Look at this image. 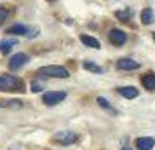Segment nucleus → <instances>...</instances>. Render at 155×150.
I'll list each match as a JSON object with an SVG mask.
<instances>
[{
    "instance_id": "nucleus-1",
    "label": "nucleus",
    "mask_w": 155,
    "mask_h": 150,
    "mask_svg": "<svg viewBox=\"0 0 155 150\" xmlns=\"http://www.w3.org/2000/svg\"><path fill=\"white\" fill-rule=\"evenodd\" d=\"M0 91H5V93H23L25 91V82L21 79L14 77V75L2 73L0 75Z\"/></svg>"
},
{
    "instance_id": "nucleus-2",
    "label": "nucleus",
    "mask_w": 155,
    "mask_h": 150,
    "mask_svg": "<svg viewBox=\"0 0 155 150\" xmlns=\"http://www.w3.org/2000/svg\"><path fill=\"white\" fill-rule=\"evenodd\" d=\"M37 75L38 77H51V79H68L70 72L66 70L64 66H59V65H49V66L38 68Z\"/></svg>"
},
{
    "instance_id": "nucleus-3",
    "label": "nucleus",
    "mask_w": 155,
    "mask_h": 150,
    "mask_svg": "<svg viewBox=\"0 0 155 150\" xmlns=\"http://www.w3.org/2000/svg\"><path fill=\"white\" fill-rule=\"evenodd\" d=\"M51 142L56 143V145H61V147H68V145H73L77 142V135L73 131H59L51 138Z\"/></svg>"
},
{
    "instance_id": "nucleus-4",
    "label": "nucleus",
    "mask_w": 155,
    "mask_h": 150,
    "mask_svg": "<svg viewBox=\"0 0 155 150\" xmlns=\"http://www.w3.org/2000/svg\"><path fill=\"white\" fill-rule=\"evenodd\" d=\"M64 98H66V93L64 91H49V93H45L42 96V101L47 107H54L58 103H61Z\"/></svg>"
},
{
    "instance_id": "nucleus-5",
    "label": "nucleus",
    "mask_w": 155,
    "mask_h": 150,
    "mask_svg": "<svg viewBox=\"0 0 155 150\" xmlns=\"http://www.w3.org/2000/svg\"><path fill=\"white\" fill-rule=\"evenodd\" d=\"M108 38H110V42L115 44V45H124V44L127 42L126 32H122V30H117V28L110 30V33H108Z\"/></svg>"
},
{
    "instance_id": "nucleus-6",
    "label": "nucleus",
    "mask_w": 155,
    "mask_h": 150,
    "mask_svg": "<svg viewBox=\"0 0 155 150\" xmlns=\"http://www.w3.org/2000/svg\"><path fill=\"white\" fill-rule=\"evenodd\" d=\"M26 61H28V56H26L25 52H18V54H14V56L11 58L9 68H11V70H19L21 66L26 65Z\"/></svg>"
},
{
    "instance_id": "nucleus-7",
    "label": "nucleus",
    "mask_w": 155,
    "mask_h": 150,
    "mask_svg": "<svg viewBox=\"0 0 155 150\" xmlns=\"http://www.w3.org/2000/svg\"><path fill=\"white\" fill-rule=\"evenodd\" d=\"M136 148L138 150H153V145H155V140L150 138V136H141V138H136Z\"/></svg>"
},
{
    "instance_id": "nucleus-8",
    "label": "nucleus",
    "mask_w": 155,
    "mask_h": 150,
    "mask_svg": "<svg viewBox=\"0 0 155 150\" xmlns=\"http://www.w3.org/2000/svg\"><path fill=\"white\" fill-rule=\"evenodd\" d=\"M117 66H119L120 70H138L140 68V63L138 61H134V59H131V58H120L119 61H117Z\"/></svg>"
},
{
    "instance_id": "nucleus-9",
    "label": "nucleus",
    "mask_w": 155,
    "mask_h": 150,
    "mask_svg": "<svg viewBox=\"0 0 155 150\" xmlns=\"http://www.w3.org/2000/svg\"><path fill=\"white\" fill-rule=\"evenodd\" d=\"M141 84H143V87L148 89V91H155V73L153 72L145 73V75L141 77Z\"/></svg>"
},
{
    "instance_id": "nucleus-10",
    "label": "nucleus",
    "mask_w": 155,
    "mask_h": 150,
    "mask_svg": "<svg viewBox=\"0 0 155 150\" xmlns=\"http://www.w3.org/2000/svg\"><path fill=\"white\" fill-rule=\"evenodd\" d=\"M119 91V94L120 96H124V98H127V100H133V98H136L138 96V89L136 87H133V86H124V87H119L117 89Z\"/></svg>"
},
{
    "instance_id": "nucleus-11",
    "label": "nucleus",
    "mask_w": 155,
    "mask_h": 150,
    "mask_svg": "<svg viewBox=\"0 0 155 150\" xmlns=\"http://www.w3.org/2000/svg\"><path fill=\"white\" fill-rule=\"evenodd\" d=\"M80 42L87 47H91V49H99V42L91 35H80Z\"/></svg>"
},
{
    "instance_id": "nucleus-12",
    "label": "nucleus",
    "mask_w": 155,
    "mask_h": 150,
    "mask_svg": "<svg viewBox=\"0 0 155 150\" xmlns=\"http://www.w3.org/2000/svg\"><path fill=\"white\" fill-rule=\"evenodd\" d=\"M18 40L16 38H5V40H0V52H4V54H7L9 51L14 47Z\"/></svg>"
},
{
    "instance_id": "nucleus-13",
    "label": "nucleus",
    "mask_w": 155,
    "mask_h": 150,
    "mask_svg": "<svg viewBox=\"0 0 155 150\" xmlns=\"http://www.w3.org/2000/svg\"><path fill=\"white\" fill-rule=\"evenodd\" d=\"M26 32H28V28L25 25H12L7 28L9 35H26Z\"/></svg>"
},
{
    "instance_id": "nucleus-14",
    "label": "nucleus",
    "mask_w": 155,
    "mask_h": 150,
    "mask_svg": "<svg viewBox=\"0 0 155 150\" xmlns=\"http://www.w3.org/2000/svg\"><path fill=\"white\" fill-rule=\"evenodd\" d=\"M155 21V14L152 9H143V12H141V23L143 25H152Z\"/></svg>"
},
{
    "instance_id": "nucleus-15",
    "label": "nucleus",
    "mask_w": 155,
    "mask_h": 150,
    "mask_svg": "<svg viewBox=\"0 0 155 150\" xmlns=\"http://www.w3.org/2000/svg\"><path fill=\"white\" fill-rule=\"evenodd\" d=\"M82 66H84L87 72H92V73H103V68H101L99 65H96L94 61H84Z\"/></svg>"
},
{
    "instance_id": "nucleus-16",
    "label": "nucleus",
    "mask_w": 155,
    "mask_h": 150,
    "mask_svg": "<svg viewBox=\"0 0 155 150\" xmlns=\"http://www.w3.org/2000/svg\"><path fill=\"white\" fill-rule=\"evenodd\" d=\"M23 101L19 100H9V101H0V108H21Z\"/></svg>"
},
{
    "instance_id": "nucleus-17",
    "label": "nucleus",
    "mask_w": 155,
    "mask_h": 150,
    "mask_svg": "<svg viewBox=\"0 0 155 150\" xmlns=\"http://www.w3.org/2000/svg\"><path fill=\"white\" fill-rule=\"evenodd\" d=\"M115 16L119 18L120 21H127V19H129V18L133 16V12H131L129 9H126V11H120V12H115Z\"/></svg>"
},
{
    "instance_id": "nucleus-18",
    "label": "nucleus",
    "mask_w": 155,
    "mask_h": 150,
    "mask_svg": "<svg viewBox=\"0 0 155 150\" xmlns=\"http://www.w3.org/2000/svg\"><path fill=\"white\" fill-rule=\"evenodd\" d=\"M96 101H98V105H99V107L106 108V110H113V108H112V105H110V103H108V101H106L105 98H101V96H99V98H98Z\"/></svg>"
},
{
    "instance_id": "nucleus-19",
    "label": "nucleus",
    "mask_w": 155,
    "mask_h": 150,
    "mask_svg": "<svg viewBox=\"0 0 155 150\" xmlns=\"http://www.w3.org/2000/svg\"><path fill=\"white\" fill-rule=\"evenodd\" d=\"M7 18H9V9H5V7H2V5H0V25L5 21Z\"/></svg>"
},
{
    "instance_id": "nucleus-20",
    "label": "nucleus",
    "mask_w": 155,
    "mask_h": 150,
    "mask_svg": "<svg viewBox=\"0 0 155 150\" xmlns=\"http://www.w3.org/2000/svg\"><path fill=\"white\" fill-rule=\"evenodd\" d=\"M42 89H44V86L40 82H33V84H31V93H40Z\"/></svg>"
},
{
    "instance_id": "nucleus-21",
    "label": "nucleus",
    "mask_w": 155,
    "mask_h": 150,
    "mask_svg": "<svg viewBox=\"0 0 155 150\" xmlns=\"http://www.w3.org/2000/svg\"><path fill=\"white\" fill-rule=\"evenodd\" d=\"M122 150H131V148H126V147H124V148H122Z\"/></svg>"
},
{
    "instance_id": "nucleus-22",
    "label": "nucleus",
    "mask_w": 155,
    "mask_h": 150,
    "mask_svg": "<svg viewBox=\"0 0 155 150\" xmlns=\"http://www.w3.org/2000/svg\"><path fill=\"white\" fill-rule=\"evenodd\" d=\"M153 40H155V37H153Z\"/></svg>"
}]
</instances>
